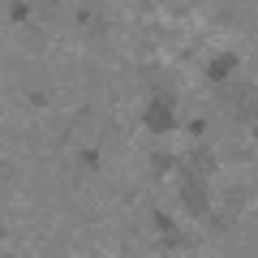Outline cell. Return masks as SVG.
<instances>
[{"instance_id":"cell-1","label":"cell","mask_w":258,"mask_h":258,"mask_svg":"<svg viewBox=\"0 0 258 258\" xmlns=\"http://www.w3.org/2000/svg\"><path fill=\"white\" fill-rule=\"evenodd\" d=\"M181 168V198H185V207H189L194 215H207L211 211V194H207V176H198L194 168H185V164H176Z\"/></svg>"},{"instance_id":"cell-2","label":"cell","mask_w":258,"mask_h":258,"mask_svg":"<svg viewBox=\"0 0 258 258\" xmlns=\"http://www.w3.org/2000/svg\"><path fill=\"white\" fill-rule=\"evenodd\" d=\"M172 125H176V99L168 91H159L151 99V108H147V129L151 134H168Z\"/></svg>"},{"instance_id":"cell-3","label":"cell","mask_w":258,"mask_h":258,"mask_svg":"<svg viewBox=\"0 0 258 258\" xmlns=\"http://www.w3.org/2000/svg\"><path fill=\"white\" fill-rule=\"evenodd\" d=\"M232 69H237V56H215V60L207 64V78H211V82H228Z\"/></svg>"},{"instance_id":"cell-4","label":"cell","mask_w":258,"mask_h":258,"mask_svg":"<svg viewBox=\"0 0 258 258\" xmlns=\"http://www.w3.org/2000/svg\"><path fill=\"white\" fill-rule=\"evenodd\" d=\"M185 168H194L198 176H211V172H215V155H211L207 147H198V151H194L189 159H185Z\"/></svg>"},{"instance_id":"cell-5","label":"cell","mask_w":258,"mask_h":258,"mask_svg":"<svg viewBox=\"0 0 258 258\" xmlns=\"http://www.w3.org/2000/svg\"><path fill=\"white\" fill-rule=\"evenodd\" d=\"M78 26H82L86 35H103V30H108V22H103L95 9H78Z\"/></svg>"},{"instance_id":"cell-6","label":"cell","mask_w":258,"mask_h":258,"mask_svg":"<svg viewBox=\"0 0 258 258\" xmlns=\"http://www.w3.org/2000/svg\"><path fill=\"white\" fill-rule=\"evenodd\" d=\"M155 228L164 232V245H168V249H176V245H181V232H176V224L168 220L164 211H155Z\"/></svg>"},{"instance_id":"cell-7","label":"cell","mask_w":258,"mask_h":258,"mask_svg":"<svg viewBox=\"0 0 258 258\" xmlns=\"http://www.w3.org/2000/svg\"><path fill=\"white\" fill-rule=\"evenodd\" d=\"M151 168H155L159 176H168V168H176V159L168 155V151H155V155H151Z\"/></svg>"},{"instance_id":"cell-8","label":"cell","mask_w":258,"mask_h":258,"mask_svg":"<svg viewBox=\"0 0 258 258\" xmlns=\"http://www.w3.org/2000/svg\"><path fill=\"white\" fill-rule=\"evenodd\" d=\"M9 18L13 22H30V0H9Z\"/></svg>"},{"instance_id":"cell-9","label":"cell","mask_w":258,"mask_h":258,"mask_svg":"<svg viewBox=\"0 0 258 258\" xmlns=\"http://www.w3.org/2000/svg\"><path fill=\"white\" fill-rule=\"evenodd\" d=\"M82 168H86V172H95V168H99V151H86V155H82Z\"/></svg>"},{"instance_id":"cell-10","label":"cell","mask_w":258,"mask_h":258,"mask_svg":"<svg viewBox=\"0 0 258 258\" xmlns=\"http://www.w3.org/2000/svg\"><path fill=\"white\" fill-rule=\"evenodd\" d=\"M207 134V120H189V138H203Z\"/></svg>"}]
</instances>
